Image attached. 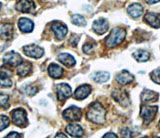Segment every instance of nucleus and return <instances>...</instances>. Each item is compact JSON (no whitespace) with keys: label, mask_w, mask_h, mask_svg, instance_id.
<instances>
[{"label":"nucleus","mask_w":160,"mask_h":138,"mask_svg":"<svg viewBox=\"0 0 160 138\" xmlns=\"http://www.w3.org/2000/svg\"><path fill=\"white\" fill-rule=\"evenodd\" d=\"M105 114L106 111L99 102H94L89 106L87 111V118L96 124H101L105 121Z\"/></svg>","instance_id":"nucleus-1"},{"label":"nucleus","mask_w":160,"mask_h":138,"mask_svg":"<svg viewBox=\"0 0 160 138\" xmlns=\"http://www.w3.org/2000/svg\"><path fill=\"white\" fill-rule=\"evenodd\" d=\"M23 50L27 56L32 58H40L44 53V50L37 45H27L23 47Z\"/></svg>","instance_id":"nucleus-8"},{"label":"nucleus","mask_w":160,"mask_h":138,"mask_svg":"<svg viewBox=\"0 0 160 138\" xmlns=\"http://www.w3.org/2000/svg\"><path fill=\"white\" fill-rule=\"evenodd\" d=\"M34 2L30 1V0H19L16 5L17 10L22 13H32L34 11Z\"/></svg>","instance_id":"nucleus-10"},{"label":"nucleus","mask_w":160,"mask_h":138,"mask_svg":"<svg viewBox=\"0 0 160 138\" xmlns=\"http://www.w3.org/2000/svg\"><path fill=\"white\" fill-rule=\"evenodd\" d=\"M72 23L75 24V25H78V26H85L86 25V21L83 16L79 15V14H76L72 17Z\"/></svg>","instance_id":"nucleus-27"},{"label":"nucleus","mask_w":160,"mask_h":138,"mask_svg":"<svg viewBox=\"0 0 160 138\" xmlns=\"http://www.w3.org/2000/svg\"><path fill=\"white\" fill-rule=\"evenodd\" d=\"M125 35H126V31H125L124 29L114 28V29H112L110 34L107 36L106 40H105V43H106V45L109 48L115 47L124 40Z\"/></svg>","instance_id":"nucleus-2"},{"label":"nucleus","mask_w":160,"mask_h":138,"mask_svg":"<svg viewBox=\"0 0 160 138\" xmlns=\"http://www.w3.org/2000/svg\"><path fill=\"white\" fill-rule=\"evenodd\" d=\"M159 127H160V122H159Z\"/></svg>","instance_id":"nucleus-40"},{"label":"nucleus","mask_w":160,"mask_h":138,"mask_svg":"<svg viewBox=\"0 0 160 138\" xmlns=\"http://www.w3.org/2000/svg\"><path fill=\"white\" fill-rule=\"evenodd\" d=\"M91 92V87L89 85H81L79 86L76 91L74 93V98L77 100H82L85 99Z\"/></svg>","instance_id":"nucleus-14"},{"label":"nucleus","mask_w":160,"mask_h":138,"mask_svg":"<svg viewBox=\"0 0 160 138\" xmlns=\"http://www.w3.org/2000/svg\"><path fill=\"white\" fill-rule=\"evenodd\" d=\"M66 131L69 135L73 137H80L83 135L82 127L78 124H69L66 126Z\"/></svg>","instance_id":"nucleus-18"},{"label":"nucleus","mask_w":160,"mask_h":138,"mask_svg":"<svg viewBox=\"0 0 160 138\" xmlns=\"http://www.w3.org/2000/svg\"><path fill=\"white\" fill-rule=\"evenodd\" d=\"M112 96L115 100H116L118 103H120L123 106H127L129 105V98H128V94L124 90H115L112 93Z\"/></svg>","instance_id":"nucleus-12"},{"label":"nucleus","mask_w":160,"mask_h":138,"mask_svg":"<svg viewBox=\"0 0 160 138\" xmlns=\"http://www.w3.org/2000/svg\"><path fill=\"white\" fill-rule=\"evenodd\" d=\"M48 73L52 78H60L63 75V69L57 64H50L48 67Z\"/></svg>","instance_id":"nucleus-21"},{"label":"nucleus","mask_w":160,"mask_h":138,"mask_svg":"<svg viewBox=\"0 0 160 138\" xmlns=\"http://www.w3.org/2000/svg\"><path fill=\"white\" fill-rule=\"evenodd\" d=\"M9 122H10V120L7 116H5V115L0 116V131L4 130L5 128H7L9 125Z\"/></svg>","instance_id":"nucleus-30"},{"label":"nucleus","mask_w":160,"mask_h":138,"mask_svg":"<svg viewBox=\"0 0 160 138\" xmlns=\"http://www.w3.org/2000/svg\"><path fill=\"white\" fill-rule=\"evenodd\" d=\"M63 117L68 121H78L81 119L82 112L80 110V108L76 106H71L67 108L66 110H64L62 113Z\"/></svg>","instance_id":"nucleus-5"},{"label":"nucleus","mask_w":160,"mask_h":138,"mask_svg":"<svg viewBox=\"0 0 160 138\" xmlns=\"http://www.w3.org/2000/svg\"><path fill=\"white\" fill-rule=\"evenodd\" d=\"M143 11V7L140 5V4H132L130 5L127 9V12L129 13V15L133 17V18H137L142 14Z\"/></svg>","instance_id":"nucleus-23"},{"label":"nucleus","mask_w":160,"mask_h":138,"mask_svg":"<svg viewBox=\"0 0 160 138\" xmlns=\"http://www.w3.org/2000/svg\"><path fill=\"white\" fill-rule=\"evenodd\" d=\"M78 40H79V38H78L77 36H72L71 40H70V43H71L73 46H75V45H76V44H77Z\"/></svg>","instance_id":"nucleus-34"},{"label":"nucleus","mask_w":160,"mask_h":138,"mask_svg":"<svg viewBox=\"0 0 160 138\" xmlns=\"http://www.w3.org/2000/svg\"><path fill=\"white\" fill-rule=\"evenodd\" d=\"M104 137H105V138H106V137H117V135L112 134V133H108V134H105Z\"/></svg>","instance_id":"nucleus-37"},{"label":"nucleus","mask_w":160,"mask_h":138,"mask_svg":"<svg viewBox=\"0 0 160 138\" xmlns=\"http://www.w3.org/2000/svg\"><path fill=\"white\" fill-rule=\"evenodd\" d=\"M147 3H149V4H154V3H157V2H159L160 0H145Z\"/></svg>","instance_id":"nucleus-36"},{"label":"nucleus","mask_w":160,"mask_h":138,"mask_svg":"<svg viewBox=\"0 0 160 138\" xmlns=\"http://www.w3.org/2000/svg\"><path fill=\"white\" fill-rule=\"evenodd\" d=\"M31 69H32V65L31 63L29 62H21L18 65L17 67V74L21 77H24V76H27L30 74V72H31Z\"/></svg>","instance_id":"nucleus-17"},{"label":"nucleus","mask_w":160,"mask_h":138,"mask_svg":"<svg viewBox=\"0 0 160 138\" xmlns=\"http://www.w3.org/2000/svg\"><path fill=\"white\" fill-rule=\"evenodd\" d=\"M3 62L4 64L9 66H18L20 63L22 62V58L16 52H9L5 54L3 57Z\"/></svg>","instance_id":"nucleus-6"},{"label":"nucleus","mask_w":160,"mask_h":138,"mask_svg":"<svg viewBox=\"0 0 160 138\" xmlns=\"http://www.w3.org/2000/svg\"><path fill=\"white\" fill-rule=\"evenodd\" d=\"M133 56L135 58V60H137L139 62H146L148 59L150 58V54L146 50H142V49H139V50L135 51L133 53Z\"/></svg>","instance_id":"nucleus-24"},{"label":"nucleus","mask_w":160,"mask_h":138,"mask_svg":"<svg viewBox=\"0 0 160 138\" xmlns=\"http://www.w3.org/2000/svg\"><path fill=\"white\" fill-rule=\"evenodd\" d=\"M158 111V108L156 106H149V105H143L141 107V111H140V114H141V117L143 118L144 123H148L151 122L156 113Z\"/></svg>","instance_id":"nucleus-4"},{"label":"nucleus","mask_w":160,"mask_h":138,"mask_svg":"<svg viewBox=\"0 0 160 138\" xmlns=\"http://www.w3.org/2000/svg\"><path fill=\"white\" fill-rule=\"evenodd\" d=\"M92 27H93V30L97 34H103L108 30L109 24L105 19L102 18V19H98V20H95L93 22Z\"/></svg>","instance_id":"nucleus-13"},{"label":"nucleus","mask_w":160,"mask_h":138,"mask_svg":"<svg viewBox=\"0 0 160 138\" xmlns=\"http://www.w3.org/2000/svg\"><path fill=\"white\" fill-rule=\"evenodd\" d=\"M51 29L58 39H63L67 34V26L61 22L55 21L51 24Z\"/></svg>","instance_id":"nucleus-9"},{"label":"nucleus","mask_w":160,"mask_h":138,"mask_svg":"<svg viewBox=\"0 0 160 138\" xmlns=\"http://www.w3.org/2000/svg\"><path fill=\"white\" fill-rule=\"evenodd\" d=\"M58 60L67 67H71L75 64V59L68 53H61L58 55Z\"/></svg>","instance_id":"nucleus-22"},{"label":"nucleus","mask_w":160,"mask_h":138,"mask_svg":"<svg viewBox=\"0 0 160 138\" xmlns=\"http://www.w3.org/2000/svg\"><path fill=\"white\" fill-rule=\"evenodd\" d=\"M13 35V27L11 24H4L0 29V36L5 40H9Z\"/></svg>","instance_id":"nucleus-20"},{"label":"nucleus","mask_w":160,"mask_h":138,"mask_svg":"<svg viewBox=\"0 0 160 138\" xmlns=\"http://www.w3.org/2000/svg\"><path fill=\"white\" fill-rule=\"evenodd\" d=\"M11 118L13 123L16 126L19 127H25L27 125V118H26V111L22 108L14 109L11 112Z\"/></svg>","instance_id":"nucleus-3"},{"label":"nucleus","mask_w":160,"mask_h":138,"mask_svg":"<svg viewBox=\"0 0 160 138\" xmlns=\"http://www.w3.org/2000/svg\"><path fill=\"white\" fill-rule=\"evenodd\" d=\"M109 73L108 72H105V71H98L96 73H94L92 78L94 81H96L98 83H103L105 81H107L109 79Z\"/></svg>","instance_id":"nucleus-25"},{"label":"nucleus","mask_w":160,"mask_h":138,"mask_svg":"<svg viewBox=\"0 0 160 138\" xmlns=\"http://www.w3.org/2000/svg\"><path fill=\"white\" fill-rule=\"evenodd\" d=\"M6 137H21V135L18 134L17 132H11L10 134L6 135Z\"/></svg>","instance_id":"nucleus-35"},{"label":"nucleus","mask_w":160,"mask_h":138,"mask_svg":"<svg viewBox=\"0 0 160 138\" xmlns=\"http://www.w3.org/2000/svg\"><path fill=\"white\" fill-rule=\"evenodd\" d=\"M56 90H57V97L59 101L66 100L67 98H69L70 95H71V87L68 84H66V83L58 84L56 87Z\"/></svg>","instance_id":"nucleus-7"},{"label":"nucleus","mask_w":160,"mask_h":138,"mask_svg":"<svg viewBox=\"0 0 160 138\" xmlns=\"http://www.w3.org/2000/svg\"><path fill=\"white\" fill-rule=\"evenodd\" d=\"M121 134L122 136H125V137H130V136H132L131 134V131H130L128 128H125V129H122L121 130Z\"/></svg>","instance_id":"nucleus-33"},{"label":"nucleus","mask_w":160,"mask_h":138,"mask_svg":"<svg viewBox=\"0 0 160 138\" xmlns=\"http://www.w3.org/2000/svg\"><path fill=\"white\" fill-rule=\"evenodd\" d=\"M92 50H93V45H92V44L87 43V44H85V45L83 46V51L85 53H90Z\"/></svg>","instance_id":"nucleus-32"},{"label":"nucleus","mask_w":160,"mask_h":138,"mask_svg":"<svg viewBox=\"0 0 160 138\" xmlns=\"http://www.w3.org/2000/svg\"><path fill=\"white\" fill-rule=\"evenodd\" d=\"M18 26H19V29L21 30L22 32H25V33H29L33 30L34 28V24L33 22L30 20V19H27V18H21L20 20L18 21Z\"/></svg>","instance_id":"nucleus-16"},{"label":"nucleus","mask_w":160,"mask_h":138,"mask_svg":"<svg viewBox=\"0 0 160 138\" xmlns=\"http://www.w3.org/2000/svg\"><path fill=\"white\" fill-rule=\"evenodd\" d=\"M1 6H2V5H1V3H0V9H1Z\"/></svg>","instance_id":"nucleus-39"},{"label":"nucleus","mask_w":160,"mask_h":138,"mask_svg":"<svg viewBox=\"0 0 160 138\" xmlns=\"http://www.w3.org/2000/svg\"><path fill=\"white\" fill-rule=\"evenodd\" d=\"M144 20L146 21L150 26H152L154 28L160 27V14L148 12V13L145 14Z\"/></svg>","instance_id":"nucleus-11"},{"label":"nucleus","mask_w":160,"mask_h":138,"mask_svg":"<svg viewBox=\"0 0 160 138\" xmlns=\"http://www.w3.org/2000/svg\"><path fill=\"white\" fill-rule=\"evenodd\" d=\"M56 137H66V135H63V134H57Z\"/></svg>","instance_id":"nucleus-38"},{"label":"nucleus","mask_w":160,"mask_h":138,"mask_svg":"<svg viewBox=\"0 0 160 138\" xmlns=\"http://www.w3.org/2000/svg\"><path fill=\"white\" fill-rule=\"evenodd\" d=\"M116 80L120 84H128L131 81H133V75L126 70H123L116 76Z\"/></svg>","instance_id":"nucleus-19"},{"label":"nucleus","mask_w":160,"mask_h":138,"mask_svg":"<svg viewBox=\"0 0 160 138\" xmlns=\"http://www.w3.org/2000/svg\"><path fill=\"white\" fill-rule=\"evenodd\" d=\"M21 91L23 93H25V94L31 96V95H34L35 93L37 92V88L34 87V86H31V85H25L24 87L21 88Z\"/></svg>","instance_id":"nucleus-29"},{"label":"nucleus","mask_w":160,"mask_h":138,"mask_svg":"<svg viewBox=\"0 0 160 138\" xmlns=\"http://www.w3.org/2000/svg\"><path fill=\"white\" fill-rule=\"evenodd\" d=\"M157 99H158V94L154 91L145 89L141 93V102L143 104H146V103L149 102H155L157 101Z\"/></svg>","instance_id":"nucleus-15"},{"label":"nucleus","mask_w":160,"mask_h":138,"mask_svg":"<svg viewBox=\"0 0 160 138\" xmlns=\"http://www.w3.org/2000/svg\"><path fill=\"white\" fill-rule=\"evenodd\" d=\"M12 85V81L9 78V74L5 71H0V86L10 87Z\"/></svg>","instance_id":"nucleus-26"},{"label":"nucleus","mask_w":160,"mask_h":138,"mask_svg":"<svg viewBox=\"0 0 160 138\" xmlns=\"http://www.w3.org/2000/svg\"><path fill=\"white\" fill-rule=\"evenodd\" d=\"M150 77L151 79L157 83V84H160V69H156V70H153L151 73H150Z\"/></svg>","instance_id":"nucleus-31"},{"label":"nucleus","mask_w":160,"mask_h":138,"mask_svg":"<svg viewBox=\"0 0 160 138\" xmlns=\"http://www.w3.org/2000/svg\"><path fill=\"white\" fill-rule=\"evenodd\" d=\"M0 107L5 109L9 107V96L7 94L0 93Z\"/></svg>","instance_id":"nucleus-28"}]
</instances>
